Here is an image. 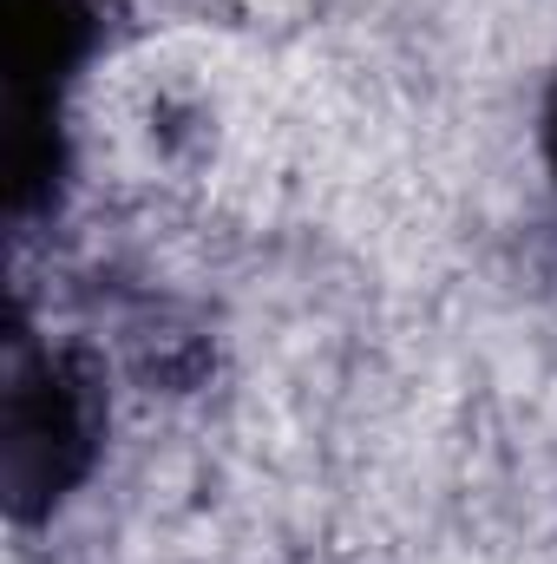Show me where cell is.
I'll use <instances>...</instances> for the list:
<instances>
[{
  "label": "cell",
  "mask_w": 557,
  "mask_h": 564,
  "mask_svg": "<svg viewBox=\"0 0 557 564\" xmlns=\"http://www.w3.org/2000/svg\"><path fill=\"white\" fill-rule=\"evenodd\" d=\"M99 453V394L66 355H20L7 381V492L20 512L66 499Z\"/></svg>",
  "instance_id": "cell-1"
},
{
  "label": "cell",
  "mask_w": 557,
  "mask_h": 564,
  "mask_svg": "<svg viewBox=\"0 0 557 564\" xmlns=\"http://www.w3.org/2000/svg\"><path fill=\"white\" fill-rule=\"evenodd\" d=\"M545 164H551V184H557V86H551V106H545Z\"/></svg>",
  "instance_id": "cell-2"
}]
</instances>
